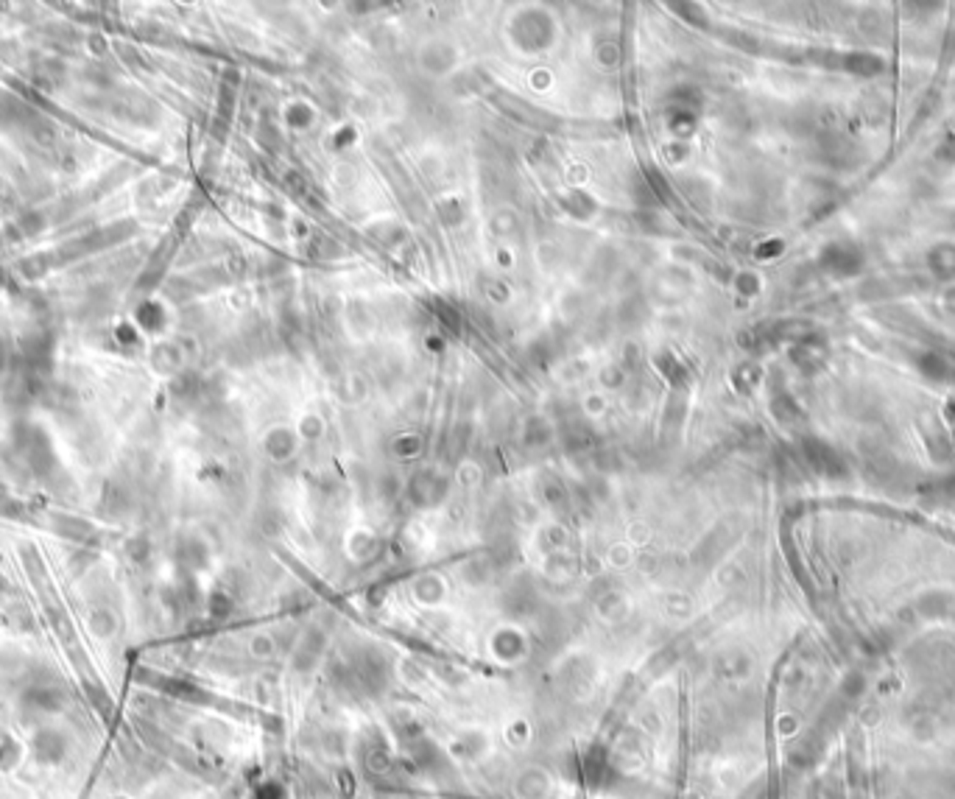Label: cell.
<instances>
[{
    "instance_id": "2",
    "label": "cell",
    "mask_w": 955,
    "mask_h": 799,
    "mask_svg": "<svg viewBox=\"0 0 955 799\" xmlns=\"http://www.w3.org/2000/svg\"><path fill=\"white\" fill-rule=\"evenodd\" d=\"M950 148H953V151H950V157H955V143H953V146H950Z\"/></svg>"
},
{
    "instance_id": "1",
    "label": "cell",
    "mask_w": 955,
    "mask_h": 799,
    "mask_svg": "<svg viewBox=\"0 0 955 799\" xmlns=\"http://www.w3.org/2000/svg\"><path fill=\"white\" fill-rule=\"evenodd\" d=\"M822 266H827L835 277H852L863 268V255L855 243H829L822 255Z\"/></svg>"
}]
</instances>
